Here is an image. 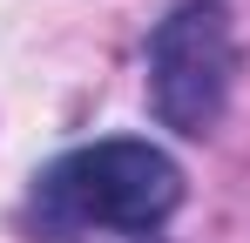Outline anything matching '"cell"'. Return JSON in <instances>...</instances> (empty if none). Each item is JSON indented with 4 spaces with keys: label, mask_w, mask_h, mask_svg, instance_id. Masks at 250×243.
Returning a JSON list of instances; mask_svg holds the SVG:
<instances>
[{
    "label": "cell",
    "mask_w": 250,
    "mask_h": 243,
    "mask_svg": "<svg viewBox=\"0 0 250 243\" xmlns=\"http://www.w3.org/2000/svg\"><path fill=\"white\" fill-rule=\"evenodd\" d=\"M176 202H183V169L156 142L115 135V142H88V149L54 156L34 176L27 216L41 237L68 243L88 230H156Z\"/></svg>",
    "instance_id": "6da1fadb"
},
{
    "label": "cell",
    "mask_w": 250,
    "mask_h": 243,
    "mask_svg": "<svg viewBox=\"0 0 250 243\" xmlns=\"http://www.w3.org/2000/svg\"><path fill=\"white\" fill-rule=\"evenodd\" d=\"M230 75H237V34L216 0L176 7L149 34V108L176 135H209L223 122Z\"/></svg>",
    "instance_id": "7a4b0ae2"
}]
</instances>
